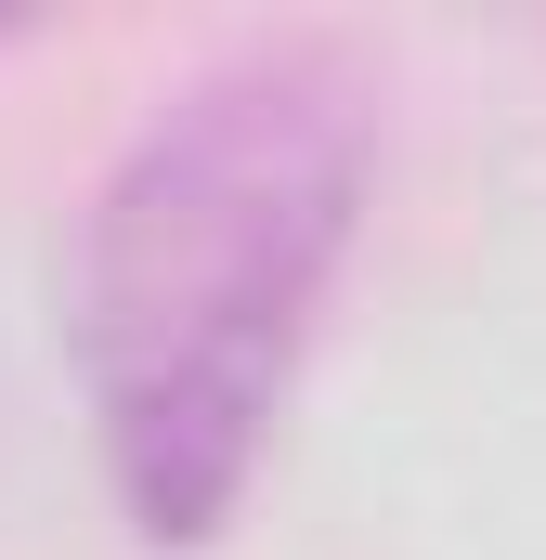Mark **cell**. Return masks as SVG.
Instances as JSON below:
<instances>
[{
    "label": "cell",
    "mask_w": 546,
    "mask_h": 560,
    "mask_svg": "<svg viewBox=\"0 0 546 560\" xmlns=\"http://www.w3.org/2000/svg\"><path fill=\"white\" fill-rule=\"evenodd\" d=\"M352 209L365 105L325 52L209 66L105 170L79 235V378L143 548H195L235 522Z\"/></svg>",
    "instance_id": "cell-1"
}]
</instances>
